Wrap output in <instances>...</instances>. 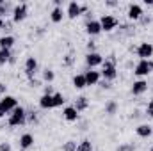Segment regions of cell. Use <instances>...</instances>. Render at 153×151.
Wrapping results in <instances>:
<instances>
[{
  "mask_svg": "<svg viewBox=\"0 0 153 151\" xmlns=\"http://www.w3.org/2000/svg\"><path fill=\"white\" fill-rule=\"evenodd\" d=\"M5 93H7V85H5L4 82H0V94H4V96H5Z\"/></svg>",
  "mask_w": 153,
  "mask_h": 151,
  "instance_id": "cell-40",
  "label": "cell"
},
{
  "mask_svg": "<svg viewBox=\"0 0 153 151\" xmlns=\"http://www.w3.org/2000/svg\"><path fill=\"white\" fill-rule=\"evenodd\" d=\"M85 64L89 66V70H94L96 66H102V64H103V57H102L98 52L87 53V55H85Z\"/></svg>",
  "mask_w": 153,
  "mask_h": 151,
  "instance_id": "cell-10",
  "label": "cell"
},
{
  "mask_svg": "<svg viewBox=\"0 0 153 151\" xmlns=\"http://www.w3.org/2000/svg\"><path fill=\"white\" fill-rule=\"evenodd\" d=\"M135 133H137L141 139H148V137L153 133L152 124H139V126L135 128Z\"/></svg>",
  "mask_w": 153,
  "mask_h": 151,
  "instance_id": "cell-16",
  "label": "cell"
},
{
  "mask_svg": "<svg viewBox=\"0 0 153 151\" xmlns=\"http://www.w3.org/2000/svg\"><path fill=\"white\" fill-rule=\"evenodd\" d=\"M100 25H102V32H112L116 27L119 25V21L112 14H103L100 18Z\"/></svg>",
  "mask_w": 153,
  "mask_h": 151,
  "instance_id": "cell-4",
  "label": "cell"
},
{
  "mask_svg": "<svg viewBox=\"0 0 153 151\" xmlns=\"http://www.w3.org/2000/svg\"><path fill=\"white\" fill-rule=\"evenodd\" d=\"M76 144L75 141H66L64 142V146H62V151H76Z\"/></svg>",
  "mask_w": 153,
  "mask_h": 151,
  "instance_id": "cell-28",
  "label": "cell"
},
{
  "mask_svg": "<svg viewBox=\"0 0 153 151\" xmlns=\"http://www.w3.org/2000/svg\"><path fill=\"white\" fill-rule=\"evenodd\" d=\"M16 107H18V100L14 96H11V94H5L0 100V119L5 117V115H9Z\"/></svg>",
  "mask_w": 153,
  "mask_h": 151,
  "instance_id": "cell-3",
  "label": "cell"
},
{
  "mask_svg": "<svg viewBox=\"0 0 153 151\" xmlns=\"http://www.w3.org/2000/svg\"><path fill=\"white\" fill-rule=\"evenodd\" d=\"M76 151H93V142H91L89 139L80 141L78 146H76Z\"/></svg>",
  "mask_w": 153,
  "mask_h": 151,
  "instance_id": "cell-25",
  "label": "cell"
},
{
  "mask_svg": "<svg viewBox=\"0 0 153 151\" xmlns=\"http://www.w3.org/2000/svg\"><path fill=\"white\" fill-rule=\"evenodd\" d=\"M84 76H85V84H87V85H96V84L102 80L100 71H96V70H87V71L84 73Z\"/></svg>",
  "mask_w": 153,
  "mask_h": 151,
  "instance_id": "cell-14",
  "label": "cell"
},
{
  "mask_svg": "<svg viewBox=\"0 0 153 151\" xmlns=\"http://www.w3.org/2000/svg\"><path fill=\"white\" fill-rule=\"evenodd\" d=\"M105 5H109V7H116V5H117V2H116V0H107V2H105Z\"/></svg>",
  "mask_w": 153,
  "mask_h": 151,
  "instance_id": "cell-41",
  "label": "cell"
},
{
  "mask_svg": "<svg viewBox=\"0 0 153 151\" xmlns=\"http://www.w3.org/2000/svg\"><path fill=\"white\" fill-rule=\"evenodd\" d=\"M150 151H153V144H152V148H150Z\"/></svg>",
  "mask_w": 153,
  "mask_h": 151,
  "instance_id": "cell-45",
  "label": "cell"
},
{
  "mask_svg": "<svg viewBox=\"0 0 153 151\" xmlns=\"http://www.w3.org/2000/svg\"><path fill=\"white\" fill-rule=\"evenodd\" d=\"M64 64H66V66H71V64H73V57H71V55H66V57H64Z\"/></svg>",
  "mask_w": 153,
  "mask_h": 151,
  "instance_id": "cell-39",
  "label": "cell"
},
{
  "mask_svg": "<svg viewBox=\"0 0 153 151\" xmlns=\"http://www.w3.org/2000/svg\"><path fill=\"white\" fill-rule=\"evenodd\" d=\"M146 115L148 117H153V100H150L148 105H146Z\"/></svg>",
  "mask_w": 153,
  "mask_h": 151,
  "instance_id": "cell-32",
  "label": "cell"
},
{
  "mask_svg": "<svg viewBox=\"0 0 153 151\" xmlns=\"http://www.w3.org/2000/svg\"><path fill=\"white\" fill-rule=\"evenodd\" d=\"M66 14H68V18H71V20H75L78 18L80 14H82V5L78 4V2H70L68 4V9H66Z\"/></svg>",
  "mask_w": 153,
  "mask_h": 151,
  "instance_id": "cell-13",
  "label": "cell"
},
{
  "mask_svg": "<svg viewBox=\"0 0 153 151\" xmlns=\"http://www.w3.org/2000/svg\"><path fill=\"white\" fill-rule=\"evenodd\" d=\"M139 21H141L143 25H148V23H152V16H146V14H143Z\"/></svg>",
  "mask_w": 153,
  "mask_h": 151,
  "instance_id": "cell-36",
  "label": "cell"
},
{
  "mask_svg": "<svg viewBox=\"0 0 153 151\" xmlns=\"http://www.w3.org/2000/svg\"><path fill=\"white\" fill-rule=\"evenodd\" d=\"M85 32H87V36H98L100 32H102V25H100V20H91V21H87L85 23Z\"/></svg>",
  "mask_w": 153,
  "mask_h": 151,
  "instance_id": "cell-12",
  "label": "cell"
},
{
  "mask_svg": "<svg viewBox=\"0 0 153 151\" xmlns=\"http://www.w3.org/2000/svg\"><path fill=\"white\" fill-rule=\"evenodd\" d=\"M98 84H100V87H102V89H107V91H109V89H112V84H111V82H107V80H100Z\"/></svg>",
  "mask_w": 153,
  "mask_h": 151,
  "instance_id": "cell-34",
  "label": "cell"
},
{
  "mask_svg": "<svg viewBox=\"0 0 153 151\" xmlns=\"http://www.w3.org/2000/svg\"><path fill=\"white\" fill-rule=\"evenodd\" d=\"M62 115H64V119L66 121H78V112H76L75 107H66L64 110H62Z\"/></svg>",
  "mask_w": 153,
  "mask_h": 151,
  "instance_id": "cell-21",
  "label": "cell"
},
{
  "mask_svg": "<svg viewBox=\"0 0 153 151\" xmlns=\"http://www.w3.org/2000/svg\"><path fill=\"white\" fill-rule=\"evenodd\" d=\"M0 151H13L9 142H0Z\"/></svg>",
  "mask_w": 153,
  "mask_h": 151,
  "instance_id": "cell-37",
  "label": "cell"
},
{
  "mask_svg": "<svg viewBox=\"0 0 153 151\" xmlns=\"http://www.w3.org/2000/svg\"><path fill=\"white\" fill-rule=\"evenodd\" d=\"M117 151H135V146L130 144V142H125V144H119L117 146Z\"/></svg>",
  "mask_w": 153,
  "mask_h": 151,
  "instance_id": "cell-30",
  "label": "cell"
},
{
  "mask_svg": "<svg viewBox=\"0 0 153 151\" xmlns=\"http://www.w3.org/2000/svg\"><path fill=\"white\" fill-rule=\"evenodd\" d=\"M13 57V52L11 50H0V66L2 64H7Z\"/></svg>",
  "mask_w": 153,
  "mask_h": 151,
  "instance_id": "cell-27",
  "label": "cell"
},
{
  "mask_svg": "<svg viewBox=\"0 0 153 151\" xmlns=\"http://www.w3.org/2000/svg\"><path fill=\"white\" fill-rule=\"evenodd\" d=\"M96 52V41H89L87 43V53H93Z\"/></svg>",
  "mask_w": 153,
  "mask_h": 151,
  "instance_id": "cell-33",
  "label": "cell"
},
{
  "mask_svg": "<svg viewBox=\"0 0 153 151\" xmlns=\"http://www.w3.org/2000/svg\"><path fill=\"white\" fill-rule=\"evenodd\" d=\"M4 25H5V20H4V18H0V29H4Z\"/></svg>",
  "mask_w": 153,
  "mask_h": 151,
  "instance_id": "cell-43",
  "label": "cell"
},
{
  "mask_svg": "<svg viewBox=\"0 0 153 151\" xmlns=\"http://www.w3.org/2000/svg\"><path fill=\"white\" fill-rule=\"evenodd\" d=\"M27 14H29V7H27L25 2H22V4H16V5H14L11 16H13V21H14V23H20V21H23V20L27 18Z\"/></svg>",
  "mask_w": 153,
  "mask_h": 151,
  "instance_id": "cell-5",
  "label": "cell"
},
{
  "mask_svg": "<svg viewBox=\"0 0 153 151\" xmlns=\"http://www.w3.org/2000/svg\"><path fill=\"white\" fill-rule=\"evenodd\" d=\"M144 4L146 5H153V0H144Z\"/></svg>",
  "mask_w": 153,
  "mask_h": 151,
  "instance_id": "cell-44",
  "label": "cell"
},
{
  "mask_svg": "<svg viewBox=\"0 0 153 151\" xmlns=\"http://www.w3.org/2000/svg\"><path fill=\"white\" fill-rule=\"evenodd\" d=\"M64 11H62V7H53L52 9V13H50V20H52V23H61L62 21V18H64Z\"/></svg>",
  "mask_w": 153,
  "mask_h": 151,
  "instance_id": "cell-19",
  "label": "cell"
},
{
  "mask_svg": "<svg viewBox=\"0 0 153 151\" xmlns=\"http://www.w3.org/2000/svg\"><path fill=\"white\" fill-rule=\"evenodd\" d=\"M29 84H30V87H39V85H41V80H39V78H30Z\"/></svg>",
  "mask_w": 153,
  "mask_h": 151,
  "instance_id": "cell-38",
  "label": "cell"
},
{
  "mask_svg": "<svg viewBox=\"0 0 153 151\" xmlns=\"http://www.w3.org/2000/svg\"><path fill=\"white\" fill-rule=\"evenodd\" d=\"M143 14H144V11H143V7H141L139 4H130V5H128L126 16H128L130 21H139Z\"/></svg>",
  "mask_w": 153,
  "mask_h": 151,
  "instance_id": "cell-9",
  "label": "cell"
},
{
  "mask_svg": "<svg viewBox=\"0 0 153 151\" xmlns=\"http://www.w3.org/2000/svg\"><path fill=\"white\" fill-rule=\"evenodd\" d=\"M27 123L36 124L38 123V112H27Z\"/></svg>",
  "mask_w": 153,
  "mask_h": 151,
  "instance_id": "cell-31",
  "label": "cell"
},
{
  "mask_svg": "<svg viewBox=\"0 0 153 151\" xmlns=\"http://www.w3.org/2000/svg\"><path fill=\"white\" fill-rule=\"evenodd\" d=\"M66 103V98L62 96V93H53V109L55 107H62Z\"/></svg>",
  "mask_w": 153,
  "mask_h": 151,
  "instance_id": "cell-26",
  "label": "cell"
},
{
  "mask_svg": "<svg viewBox=\"0 0 153 151\" xmlns=\"http://www.w3.org/2000/svg\"><path fill=\"white\" fill-rule=\"evenodd\" d=\"M34 146V135L32 133H23L22 137H20V148L23 151L30 150Z\"/></svg>",
  "mask_w": 153,
  "mask_h": 151,
  "instance_id": "cell-15",
  "label": "cell"
},
{
  "mask_svg": "<svg viewBox=\"0 0 153 151\" xmlns=\"http://www.w3.org/2000/svg\"><path fill=\"white\" fill-rule=\"evenodd\" d=\"M121 32L126 34V36H132L135 32V27L134 25H121Z\"/></svg>",
  "mask_w": 153,
  "mask_h": 151,
  "instance_id": "cell-29",
  "label": "cell"
},
{
  "mask_svg": "<svg viewBox=\"0 0 153 151\" xmlns=\"http://www.w3.org/2000/svg\"><path fill=\"white\" fill-rule=\"evenodd\" d=\"M148 87H150V85H148L146 80H135V82L132 84V89H130V91H132L134 96H143V94L148 91Z\"/></svg>",
  "mask_w": 153,
  "mask_h": 151,
  "instance_id": "cell-11",
  "label": "cell"
},
{
  "mask_svg": "<svg viewBox=\"0 0 153 151\" xmlns=\"http://www.w3.org/2000/svg\"><path fill=\"white\" fill-rule=\"evenodd\" d=\"M53 7H62V0H53Z\"/></svg>",
  "mask_w": 153,
  "mask_h": 151,
  "instance_id": "cell-42",
  "label": "cell"
},
{
  "mask_svg": "<svg viewBox=\"0 0 153 151\" xmlns=\"http://www.w3.org/2000/svg\"><path fill=\"white\" fill-rule=\"evenodd\" d=\"M25 75L27 78L30 80V78H36V73H38V59L34 57V55H30V57H27V61H25Z\"/></svg>",
  "mask_w": 153,
  "mask_h": 151,
  "instance_id": "cell-8",
  "label": "cell"
},
{
  "mask_svg": "<svg viewBox=\"0 0 153 151\" xmlns=\"http://www.w3.org/2000/svg\"><path fill=\"white\" fill-rule=\"evenodd\" d=\"M135 52H137V57H139L141 61H150L153 57V44L144 41V43H141V44L137 46Z\"/></svg>",
  "mask_w": 153,
  "mask_h": 151,
  "instance_id": "cell-7",
  "label": "cell"
},
{
  "mask_svg": "<svg viewBox=\"0 0 153 151\" xmlns=\"http://www.w3.org/2000/svg\"><path fill=\"white\" fill-rule=\"evenodd\" d=\"M73 107L76 109V112H84V110H87V107H89V98H85V96H78L75 100V103H73Z\"/></svg>",
  "mask_w": 153,
  "mask_h": 151,
  "instance_id": "cell-18",
  "label": "cell"
},
{
  "mask_svg": "<svg viewBox=\"0 0 153 151\" xmlns=\"http://www.w3.org/2000/svg\"><path fill=\"white\" fill-rule=\"evenodd\" d=\"M116 112H117V101L116 100H109L105 103V114L107 115H116Z\"/></svg>",
  "mask_w": 153,
  "mask_h": 151,
  "instance_id": "cell-24",
  "label": "cell"
},
{
  "mask_svg": "<svg viewBox=\"0 0 153 151\" xmlns=\"http://www.w3.org/2000/svg\"><path fill=\"white\" fill-rule=\"evenodd\" d=\"M43 94H53V85H52V84L45 85V87H43Z\"/></svg>",
  "mask_w": 153,
  "mask_h": 151,
  "instance_id": "cell-35",
  "label": "cell"
},
{
  "mask_svg": "<svg viewBox=\"0 0 153 151\" xmlns=\"http://www.w3.org/2000/svg\"><path fill=\"white\" fill-rule=\"evenodd\" d=\"M153 71V61H139L137 64H135V68H134V73L137 76H146L150 75Z\"/></svg>",
  "mask_w": 153,
  "mask_h": 151,
  "instance_id": "cell-6",
  "label": "cell"
},
{
  "mask_svg": "<svg viewBox=\"0 0 153 151\" xmlns=\"http://www.w3.org/2000/svg\"><path fill=\"white\" fill-rule=\"evenodd\" d=\"M100 75L103 80H107V82H112L117 78V68H116V59L114 55H111L109 59H103V64H102V71H100Z\"/></svg>",
  "mask_w": 153,
  "mask_h": 151,
  "instance_id": "cell-1",
  "label": "cell"
},
{
  "mask_svg": "<svg viewBox=\"0 0 153 151\" xmlns=\"http://www.w3.org/2000/svg\"><path fill=\"white\" fill-rule=\"evenodd\" d=\"M39 107L48 110V109H53V94H43L39 98Z\"/></svg>",
  "mask_w": 153,
  "mask_h": 151,
  "instance_id": "cell-17",
  "label": "cell"
},
{
  "mask_svg": "<svg viewBox=\"0 0 153 151\" xmlns=\"http://www.w3.org/2000/svg\"><path fill=\"white\" fill-rule=\"evenodd\" d=\"M14 46V38L11 34H5L0 38V50H11Z\"/></svg>",
  "mask_w": 153,
  "mask_h": 151,
  "instance_id": "cell-20",
  "label": "cell"
},
{
  "mask_svg": "<svg viewBox=\"0 0 153 151\" xmlns=\"http://www.w3.org/2000/svg\"><path fill=\"white\" fill-rule=\"evenodd\" d=\"M25 123H27V110L20 105L7 115V124L9 126H23Z\"/></svg>",
  "mask_w": 153,
  "mask_h": 151,
  "instance_id": "cell-2",
  "label": "cell"
},
{
  "mask_svg": "<svg viewBox=\"0 0 153 151\" xmlns=\"http://www.w3.org/2000/svg\"><path fill=\"white\" fill-rule=\"evenodd\" d=\"M41 80H43V82H46V84H52V82L55 80V71H53V70H50V68L43 70V75H41Z\"/></svg>",
  "mask_w": 153,
  "mask_h": 151,
  "instance_id": "cell-23",
  "label": "cell"
},
{
  "mask_svg": "<svg viewBox=\"0 0 153 151\" xmlns=\"http://www.w3.org/2000/svg\"><path fill=\"white\" fill-rule=\"evenodd\" d=\"M71 84H73V87H75L76 91H80V89L87 87V84H85V76H84V73H80V75H75V76H73Z\"/></svg>",
  "mask_w": 153,
  "mask_h": 151,
  "instance_id": "cell-22",
  "label": "cell"
}]
</instances>
